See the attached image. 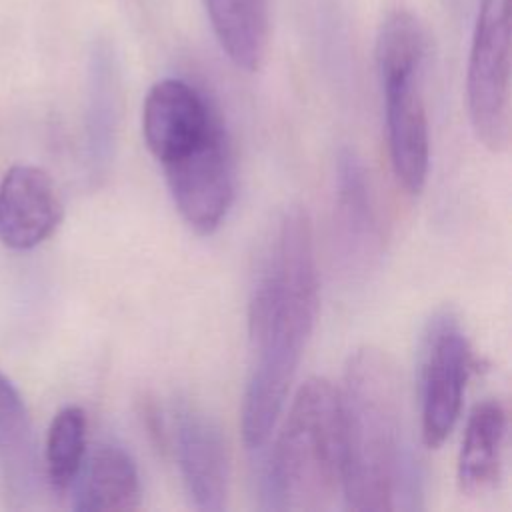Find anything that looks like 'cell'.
Returning <instances> with one entry per match:
<instances>
[{
	"label": "cell",
	"instance_id": "cell-4",
	"mask_svg": "<svg viewBox=\"0 0 512 512\" xmlns=\"http://www.w3.org/2000/svg\"><path fill=\"white\" fill-rule=\"evenodd\" d=\"M426 38L406 10L390 12L376 36V68L384 96L392 172L408 194H420L430 166V130L422 90Z\"/></svg>",
	"mask_w": 512,
	"mask_h": 512
},
{
	"label": "cell",
	"instance_id": "cell-17",
	"mask_svg": "<svg viewBox=\"0 0 512 512\" xmlns=\"http://www.w3.org/2000/svg\"><path fill=\"white\" fill-rule=\"evenodd\" d=\"M86 414L80 406L56 412L46 434V474L56 490H68L86 456Z\"/></svg>",
	"mask_w": 512,
	"mask_h": 512
},
{
	"label": "cell",
	"instance_id": "cell-6",
	"mask_svg": "<svg viewBox=\"0 0 512 512\" xmlns=\"http://www.w3.org/2000/svg\"><path fill=\"white\" fill-rule=\"evenodd\" d=\"M472 366V348L458 314L452 308L436 310L424 326L418 352L420 434L428 448H438L454 430Z\"/></svg>",
	"mask_w": 512,
	"mask_h": 512
},
{
	"label": "cell",
	"instance_id": "cell-3",
	"mask_svg": "<svg viewBox=\"0 0 512 512\" xmlns=\"http://www.w3.org/2000/svg\"><path fill=\"white\" fill-rule=\"evenodd\" d=\"M342 496V426L338 388L308 378L292 398L264 478L266 508L330 510Z\"/></svg>",
	"mask_w": 512,
	"mask_h": 512
},
{
	"label": "cell",
	"instance_id": "cell-11",
	"mask_svg": "<svg viewBox=\"0 0 512 512\" xmlns=\"http://www.w3.org/2000/svg\"><path fill=\"white\" fill-rule=\"evenodd\" d=\"M334 226L338 250L348 270H366L380 250L382 236L368 172L362 158L346 146L336 156Z\"/></svg>",
	"mask_w": 512,
	"mask_h": 512
},
{
	"label": "cell",
	"instance_id": "cell-9",
	"mask_svg": "<svg viewBox=\"0 0 512 512\" xmlns=\"http://www.w3.org/2000/svg\"><path fill=\"white\" fill-rule=\"evenodd\" d=\"M172 444L190 504L200 512H220L228 504L230 460L216 420L194 404L172 410Z\"/></svg>",
	"mask_w": 512,
	"mask_h": 512
},
{
	"label": "cell",
	"instance_id": "cell-8",
	"mask_svg": "<svg viewBox=\"0 0 512 512\" xmlns=\"http://www.w3.org/2000/svg\"><path fill=\"white\" fill-rule=\"evenodd\" d=\"M220 124L206 94L182 78L158 80L142 104L144 144L160 166L192 152Z\"/></svg>",
	"mask_w": 512,
	"mask_h": 512
},
{
	"label": "cell",
	"instance_id": "cell-15",
	"mask_svg": "<svg viewBox=\"0 0 512 512\" xmlns=\"http://www.w3.org/2000/svg\"><path fill=\"white\" fill-rule=\"evenodd\" d=\"M204 6L228 60L246 72L260 70L270 40V0H204Z\"/></svg>",
	"mask_w": 512,
	"mask_h": 512
},
{
	"label": "cell",
	"instance_id": "cell-2",
	"mask_svg": "<svg viewBox=\"0 0 512 512\" xmlns=\"http://www.w3.org/2000/svg\"><path fill=\"white\" fill-rule=\"evenodd\" d=\"M342 500L346 510L422 508V470L404 418L394 358L376 346L354 350L338 388Z\"/></svg>",
	"mask_w": 512,
	"mask_h": 512
},
{
	"label": "cell",
	"instance_id": "cell-7",
	"mask_svg": "<svg viewBox=\"0 0 512 512\" xmlns=\"http://www.w3.org/2000/svg\"><path fill=\"white\" fill-rule=\"evenodd\" d=\"M166 186L182 220L200 236L220 228L234 192V156L224 122L192 152L162 166Z\"/></svg>",
	"mask_w": 512,
	"mask_h": 512
},
{
	"label": "cell",
	"instance_id": "cell-16",
	"mask_svg": "<svg viewBox=\"0 0 512 512\" xmlns=\"http://www.w3.org/2000/svg\"><path fill=\"white\" fill-rule=\"evenodd\" d=\"M0 466L16 492H26L34 480L36 454L32 424L16 386L0 372Z\"/></svg>",
	"mask_w": 512,
	"mask_h": 512
},
{
	"label": "cell",
	"instance_id": "cell-12",
	"mask_svg": "<svg viewBox=\"0 0 512 512\" xmlns=\"http://www.w3.org/2000/svg\"><path fill=\"white\" fill-rule=\"evenodd\" d=\"M72 488V508L80 512L134 510L142 500L136 462L114 442H100L86 450Z\"/></svg>",
	"mask_w": 512,
	"mask_h": 512
},
{
	"label": "cell",
	"instance_id": "cell-13",
	"mask_svg": "<svg viewBox=\"0 0 512 512\" xmlns=\"http://www.w3.org/2000/svg\"><path fill=\"white\" fill-rule=\"evenodd\" d=\"M506 434L508 412L500 400L486 398L470 410L458 454V484L462 492L482 496L500 484Z\"/></svg>",
	"mask_w": 512,
	"mask_h": 512
},
{
	"label": "cell",
	"instance_id": "cell-10",
	"mask_svg": "<svg viewBox=\"0 0 512 512\" xmlns=\"http://www.w3.org/2000/svg\"><path fill=\"white\" fill-rule=\"evenodd\" d=\"M64 208L50 174L38 166L16 164L0 182V242L30 250L58 228Z\"/></svg>",
	"mask_w": 512,
	"mask_h": 512
},
{
	"label": "cell",
	"instance_id": "cell-5",
	"mask_svg": "<svg viewBox=\"0 0 512 512\" xmlns=\"http://www.w3.org/2000/svg\"><path fill=\"white\" fill-rule=\"evenodd\" d=\"M472 130L490 152L510 144V0H480L466 70Z\"/></svg>",
	"mask_w": 512,
	"mask_h": 512
},
{
	"label": "cell",
	"instance_id": "cell-14",
	"mask_svg": "<svg viewBox=\"0 0 512 512\" xmlns=\"http://www.w3.org/2000/svg\"><path fill=\"white\" fill-rule=\"evenodd\" d=\"M120 122V76L108 44L98 42L88 68L86 154L92 176H102L114 158Z\"/></svg>",
	"mask_w": 512,
	"mask_h": 512
},
{
	"label": "cell",
	"instance_id": "cell-1",
	"mask_svg": "<svg viewBox=\"0 0 512 512\" xmlns=\"http://www.w3.org/2000/svg\"><path fill=\"white\" fill-rule=\"evenodd\" d=\"M318 268L312 224L288 208L266 248L248 304L250 362L242 394L244 444H266L286 402L318 314Z\"/></svg>",
	"mask_w": 512,
	"mask_h": 512
}]
</instances>
